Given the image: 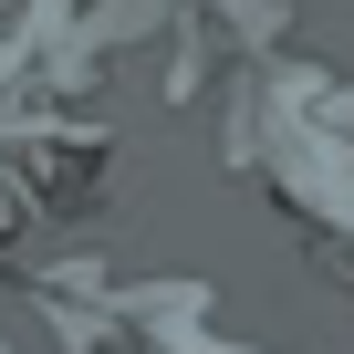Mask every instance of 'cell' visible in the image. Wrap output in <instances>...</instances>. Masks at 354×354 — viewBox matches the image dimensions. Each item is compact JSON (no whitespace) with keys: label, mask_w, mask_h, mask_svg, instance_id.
<instances>
[{"label":"cell","mask_w":354,"mask_h":354,"mask_svg":"<svg viewBox=\"0 0 354 354\" xmlns=\"http://www.w3.org/2000/svg\"><path fill=\"white\" fill-rule=\"evenodd\" d=\"M0 354H11V344H0Z\"/></svg>","instance_id":"obj_1"}]
</instances>
